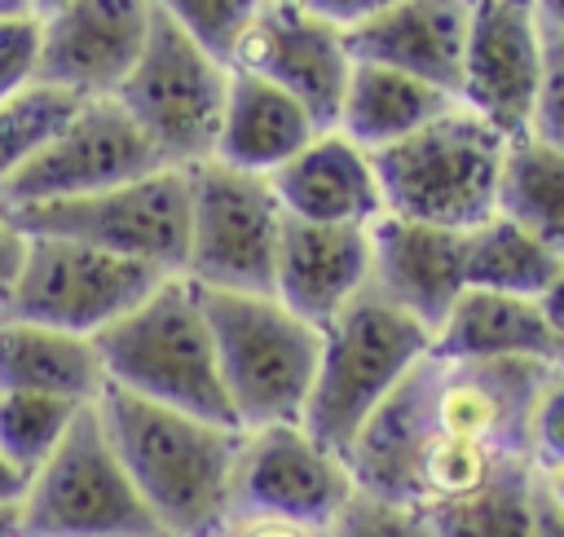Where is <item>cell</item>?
<instances>
[{"mask_svg":"<svg viewBox=\"0 0 564 537\" xmlns=\"http://www.w3.org/2000/svg\"><path fill=\"white\" fill-rule=\"evenodd\" d=\"M97 418L167 537H220L242 427L181 414L119 387L97 396Z\"/></svg>","mask_w":564,"mask_h":537,"instance_id":"cell-1","label":"cell"},{"mask_svg":"<svg viewBox=\"0 0 564 537\" xmlns=\"http://www.w3.org/2000/svg\"><path fill=\"white\" fill-rule=\"evenodd\" d=\"M93 343L106 365V387L238 427L220 387L203 291L189 277H163L132 313L106 326Z\"/></svg>","mask_w":564,"mask_h":537,"instance_id":"cell-2","label":"cell"},{"mask_svg":"<svg viewBox=\"0 0 564 537\" xmlns=\"http://www.w3.org/2000/svg\"><path fill=\"white\" fill-rule=\"evenodd\" d=\"M432 352V330L366 286L335 321L322 326L304 431L348 458L357 431L397 392V383Z\"/></svg>","mask_w":564,"mask_h":537,"instance_id":"cell-3","label":"cell"},{"mask_svg":"<svg viewBox=\"0 0 564 537\" xmlns=\"http://www.w3.org/2000/svg\"><path fill=\"white\" fill-rule=\"evenodd\" d=\"M370 158L388 216L454 233H471L476 224L498 216L507 136L467 106H449L445 114Z\"/></svg>","mask_w":564,"mask_h":537,"instance_id":"cell-4","label":"cell"},{"mask_svg":"<svg viewBox=\"0 0 564 537\" xmlns=\"http://www.w3.org/2000/svg\"><path fill=\"white\" fill-rule=\"evenodd\" d=\"M203 308L234 423L242 431L300 423L317 374L322 330L295 317L278 295L203 291Z\"/></svg>","mask_w":564,"mask_h":537,"instance_id":"cell-5","label":"cell"},{"mask_svg":"<svg viewBox=\"0 0 564 537\" xmlns=\"http://www.w3.org/2000/svg\"><path fill=\"white\" fill-rule=\"evenodd\" d=\"M225 97L229 66L154 9L150 40L115 101L159 150L163 167H198L216 154Z\"/></svg>","mask_w":564,"mask_h":537,"instance_id":"cell-6","label":"cell"},{"mask_svg":"<svg viewBox=\"0 0 564 537\" xmlns=\"http://www.w3.org/2000/svg\"><path fill=\"white\" fill-rule=\"evenodd\" d=\"M26 537H167L123 471L97 405L79 409L66 440L40 462L22 493Z\"/></svg>","mask_w":564,"mask_h":537,"instance_id":"cell-7","label":"cell"},{"mask_svg":"<svg viewBox=\"0 0 564 537\" xmlns=\"http://www.w3.org/2000/svg\"><path fill=\"white\" fill-rule=\"evenodd\" d=\"M282 220L286 211L269 176L238 172L220 158L189 167V246L181 277L203 291L273 295Z\"/></svg>","mask_w":564,"mask_h":537,"instance_id":"cell-8","label":"cell"},{"mask_svg":"<svg viewBox=\"0 0 564 537\" xmlns=\"http://www.w3.org/2000/svg\"><path fill=\"white\" fill-rule=\"evenodd\" d=\"M9 211L26 238H66L159 273H181L189 246V167H159L101 194Z\"/></svg>","mask_w":564,"mask_h":537,"instance_id":"cell-9","label":"cell"},{"mask_svg":"<svg viewBox=\"0 0 564 537\" xmlns=\"http://www.w3.org/2000/svg\"><path fill=\"white\" fill-rule=\"evenodd\" d=\"M163 277L172 273H159L150 264H137L84 242L31 238L26 260L0 299V317L97 339L106 326L132 313Z\"/></svg>","mask_w":564,"mask_h":537,"instance_id":"cell-10","label":"cell"},{"mask_svg":"<svg viewBox=\"0 0 564 537\" xmlns=\"http://www.w3.org/2000/svg\"><path fill=\"white\" fill-rule=\"evenodd\" d=\"M163 158L132 123V114L115 97H93L75 110V119L0 189L9 207L62 202L101 194L128 180L159 172Z\"/></svg>","mask_w":564,"mask_h":537,"instance_id":"cell-11","label":"cell"},{"mask_svg":"<svg viewBox=\"0 0 564 537\" xmlns=\"http://www.w3.org/2000/svg\"><path fill=\"white\" fill-rule=\"evenodd\" d=\"M357 480L348 458L304 431V423H278L242 431L234 462L229 515H282L304 524H335Z\"/></svg>","mask_w":564,"mask_h":537,"instance_id":"cell-12","label":"cell"},{"mask_svg":"<svg viewBox=\"0 0 564 537\" xmlns=\"http://www.w3.org/2000/svg\"><path fill=\"white\" fill-rule=\"evenodd\" d=\"M352 66L344 31L304 13L295 0H269L229 57V70H251L286 88L322 132L339 128Z\"/></svg>","mask_w":564,"mask_h":537,"instance_id":"cell-13","label":"cell"},{"mask_svg":"<svg viewBox=\"0 0 564 537\" xmlns=\"http://www.w3.org/2000/svg\"><path fill=\"white\" fill-rule=\"evenodd\" d=\"M150 0H66L40 13V84L84 101L115 97L150 40Z\"/></svg>","mask_w":564,"mask_h":537,"instance_id":"cell-14","label":"cell"},{"mask_svg":"<svg viewBox=\"0 0 564 537\" xmlns=\"http://www.w3.org/2000/svg\"><path fill=\"white\" fill-rule=\"evenodd\" d=\"M542 75V18L533 0H476L458 106L494 123L507 141L529 136Z\"/></svg>","mask_w":564,"mask_h":537,"instance_id":"cell-15","label":"cell"},{"mask_svg":"<svg viewBox=\"0 0 564 537\" xmlns=\"http://www.w3.org/2000/svg\"><path fill=\"white\" fill-rule=\"evenodd\" d=\"M370 286L436 335L467 291V233L383 211L370 224Z\"/></svg>","mask_w":564,"mask_h":537,"instance_id":"cell-16","label":"cell"},{"mask_svg":"<svg viewBox=\"0 0 564 537\" xmlns=\"http://www.w3.org/2000/svg\"><path fill=\"white\" fill-rule=\"evenodd\" d=\"M370 286V229L282 220L273 295L308 326L335 321Z\"/></svg>","mask_w":564,"mask_h":537,"instance_id":"cell-17","label":"cell"},{"mask_svg":"<svg viewBox=\"0 0 564 537\" xmlns=\"http://www.w3.org/2000/svg\"><path fill=\"white\" fill-rule=\"evenodd\" d=\"M471 9L476 0H397L379 18L344 31V40L352 62L392 66L458 97Z\"/></svg>","mask_w":564,"mask_h":537,"instance_id":"cell-18","label":"cell"},{"mask_svg":"<svg viewBox=\"0 0 564 537\" xmlns=\"http://www.w3.org/2000/svg\"><path fill=\"white\" fill-rule=\"evenodd\" d=\"M269 185L291 220L370 229L383 216L375 158L357 141H348L339 128L317 132L291 163H282L269 176Z\"/></svg>","mask_w":564,"mask_h":537,"instance_id":"cell-19","label":"cell"},{"mask_svg":"<svg viewBox=\"0 0 564 537\" xmlns=\"http://www.w3.org/2000/svg\"><path fill=\"white\" fill-rule=\"evenodd\" d=\"M432 352L445 361H538L564 365V343L555 339L538 299L498 295V291H463L441 330L432 335Z\"/></svg>","mask_w":564,"mask_h":537,"instance_id":"cell-20","label":"cell"},{"mask_svg":"<svg viewBox=\"0 0 564 537\" xmlns=\"http://www.w3.org/2000/svg\"><path fill=\"white\" fill-rule=\"evenodd\" d=\"M317 132L322 128L313 123V114L286 88L251 70H229V97H225V119H220L212 158L251 176H273Z\"/></svg>","mask_w":564,"mask_h":537,"instance_id":"cell-21","label":"cell"},{"mask_svg":"<svg viewBox=\"0 0 564 537\" xmlns=\"http://www.w3.org/2000/svg\"><path fill=\"white\" fill-rule=\"evenodd\" d=\"M0 392L97 405V396L106 392V365L97 343L84 335L0 317Z\"/></svg>","mask_w":564,"mask_h":537,"instance_id":"cell-22","label":"cell"},{"mask_svg":"<svg viewBox=\"0 0 564 537\" xmlns=\"http://www.w3.org/2000/svg\"><path fill=\"white\" fill-rule=\"evenodd\" d=\"M449 106H458V97H449L414 75L375 66V62H357L348 92H344V110H339V132L348 141H357L366 154H379V150L405 141L410 132H419L423 123H432L436 114H445Z\"/></svg>","mask_w":564,"mask_h":537,"instance_id":"cell-23","label":"cell"},{"mask_svg":"<svg viewBox=\"0 0 564 537\" xmlns=\"http://www.w3.org/2000/svg\"><path fill=\"white\" fill-rule=\"evenodd\" d=\"M427 519L436 537H564V511L533 467L502 475L467 502L427 511Z\"/></svg>","mask_w":564,"mask_h":537,"instance_id":"cell-24","label":"cell"},{"mask_svg":"<svg viewBox=\"0 0 564 537\" xmlns=\"http://www.w3.org/2000/svg\"><path fill=\"white\" fill-rule=\"evenodd\" d=\"M498 216H507L564 260V150L538 136L507 141Z\"/></svg>","mask_w":564,"mask_h":537,"instance_id":"cell-25","label":"cell"},{"mask_svg":"<svg viewBox=\"0 0 564 537\" xmlns=\"http://www.w3.org/2000/svg\"><path fill=\"white\" fill-rule=\"evenodd\" d=\"M564 260L507 216H489L467 233V286L520 299H542Z\"/></svg>","mask_w":564,"mask_h":537,"instance_id":"cell-26","label":"cell"},{"mask_svg":"<svg viewBox=\"0 0 564 537\" xmlns=\"http://www.w3.org/2000/svg\"><path fill=\"white\" fill-rule=\"evenodd\" d=\"M79 106L84 97L62 92L40 79L0 101V189L75 119Z\"/></svg>","mask_w":564,"mask_h":537,"instance_id":"cell-27","label":"cell"},{"mask_svg":"<svg viewBox=\"0 0 564 537\" xmlns=\"http://www.w3.org/2000/svg\"><path fill=\"white\" fill-rule=\"evenodd\" d=\"M79 409L88 405L62 396H35V392H0V453L31 480V471L48 462L53 449L66 440Z\"/></svg>","mask_w":564,"mask_h":537,"instance_id":"cell-28","label":"cell"},{"mask_svg":"<svg viewBox=\"0 0 564 537\" xmlns=\"http://www.w3.org/2000/svg\"><path fill=\"white\" fill-rule=\"evenodd\" d=\"M159 13H167L185 35H194L207 53H216L225 66L247 35V26L264 13L269 0H150Z\"/></svg>","mask_w":564,"mask_h":537,"instance_id":"cell-29","label":"cell"},{"mask_svg":"<svg viewBox=\"0 0 564 537\" xmlns=\"http://www.w3.org/2000/svg\"><path fill=\"white\" fill-rule=\"evenodd\" d=\"M330 537H436L427 511L375 497L366 489H352L344 511L330 524Z\"/></svg>","mask_w":564,"mask_h":537,"instance_id":"cell-30","label":"cell"},{"mask_svg":"<svg viewBox=\"0 0 564 537\" xmlns=\"http://www.w3.org/2000/svg\"><path fill=\"white\" fill-rule=\"evenodd\" d=\"M529 462L542 475L564 467V365L546 374L529 409Z\"/></svg>","mask_w":564,"mask_h":537,"instance_id":"cell-31","label":"cell"},{"mask_svg":"<svg viewBox=\"0 0 564 537\" xmlns=\"http://www.w3.org/2000/svg\"><path fill=\"white\" fill-rule=\"evenodd\" d=\"M529 136L564 150V31L551 26H542V75H538Z\"/></svg>","mask_w":564,"mask_h":537,"instance_id":"cell-32","label":"cell"},{"mask_svg":"<svg viewBox=\"0 0 564 537\" xmlns=\"http://www.w3.org/2000/svg\"><path fill=\"white\" fill-rule=\"evenodd\" d=\"M40 70V13L0 18V101L35 84Z\"/></svg>","mask_w":564,"mask_h":537,"instance_id":"cell-33","label":"cell"},{"mask_svg":"<svg viewBox=\"0 0 564 537\" xmlns=\"http://www.w3.org/2000/svg\"><path fill=\"white\" fill-rule=\"evenodd\" d=\"M220 537H330V524H304L282 515H229Z\"/></svg>","mask_w":564,"mask_h":537,"instance_id":"cell-34","label":"cell"},{"mask_svg":"<svg viewBox=\"0 0 564 537\" xmlns=\"http://www.w3.org/2000/svg\"><path fill=\"white\" fill-rule=\"evenodd\" d=\"M304 13H313V18H322V22H330V26H339V31H352V26H361V22H370V18H379L383 9H392L397 0H295Z\"/></svg>","mask_w":564,"mask_h":537,"instance_id":"cell-35","label":"cell"},{"mask_svg":"<svg viewBox=\"0 0 564 537\" xmlns=\"http://www.w3.org/2000/svg\"><path fill=\"white\" fill-rule=\"evenodd\" d=\"M26 233H22V224L13 220V211H9V202L0 198V299H4V291L13 286V277H18V268H22V260H26Z\"/></svg>","mask_w":564,"mask_h":537,"instance_id":"cell-36","label":"cell"},{"mask_svg":"<svg viewBox=\"0 0 564 537\" xmlns=\"http://www.w3.org/2000/svg\"><path fill=\"white\" fill-rule=\"evenodd\" d=\"M538 304H542V313H546V321H551L555 339L564 343V268H560V277L546 286V295H542Z\"/></svg>","mask_w":564,"mask_h":537,"instance_id":"cell-37","label":"cell"},{"mask_svg":"<svg viewBox=\"0 0 564 537\" xmlns=\"http://www.w3.org/2000/svg\"><path fill=\"white\" fill-rule=\"evenodd\" d=\"M22 493H26V471H18V467L0 453V506L22 502Z\"/></svg>","mask_w":564,"mask_h":537,"instance_id":"cell-38","label":"cell"},{"mask_svg":"<svg viewBox=\"0 0 564 537\" xmlns=\"http://www.w3.org/2000/svg\"><path fill=\"white\" fill-rule=\"evenodd\" d=\"M533 9H538V18H542V26L564 31V0H533Z\"/></svg>","mask_w":564,"mask_h":537,"instance_id":"cell-39","label":"cell"},{"mask_svg":"<svg viewBox=\"0 0 564 537\" xmlns=\"http://www.w3.org/2000/svg\"><path fill=\"white\" fill-rule=\"evenodd\" d=\"M0 537H26L22 533V502L0 506Z\"/></svg>","mask_w":564,"mask_h":537,"instance_id":"cell-40","label":"cell"},{"mask_svg":"<svg viewBox=\"0 0 564 537\" xmlns=\"http://www.w3.org/2000/svg\"><path fill=\"white\" fill-rule=\"evenodd\" d=\"M35 13V0H0V18H26Z\"/></svg>","mask_w":564,"mask_h":537,"instance_id":"cell-41","label":"cell"},{"mask_svg":"<svg viewBox=\"0 0 564 537\" xmlns=\"http://www.w3.org/2000/svg\"><path fill=\"white\" fill-rule=\"evenodd\" d=\"M542 480H546V493L555 497V506L564 511V467H560V471H551V475H542Z\"/></svg>","mask_w":564,"mask_h":537,"instance_id":"cell-42","label":"cell"},{"mask_svg":"<svg viewBox=\"0 0 564 537\" xmlns=\"http://www.w3.org/2000/svg\"><path fill=\"white\" fill-rule=\"evenodd\" d=\"M57 4H66V0H35V13H53Z\"/></svg>","mask_w":564,"mask_h":537,"instance_id":"cell-43","label":"cell"}]
</instances>
